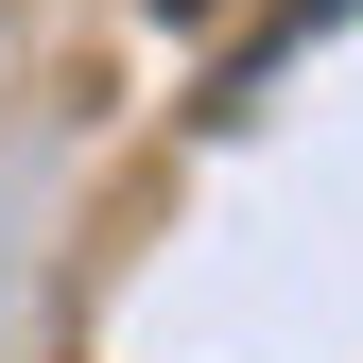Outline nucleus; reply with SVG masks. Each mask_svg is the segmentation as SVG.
I'll list each match as a JSON object with an SVG mask.
<instances>
[{
	"mask_svg": "<svg viewBox=\"0 0 363 363\" xmlns=\"http://www.w3.org/2000/svg\"><path fill=\"white\" fill-rule=\"evenodd\" d=\"M156 18H208V0H156Z\"/></svg>",
	"mask_w": 363,
	"mask_h": 363,
	"instance_id": "1",
	"label": "nucleus"
}]
</instances>
